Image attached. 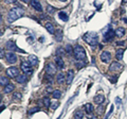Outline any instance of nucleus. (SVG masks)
Returning a JSON list of instances; mask_svg holds the SVG:
<instances>
[{"instance_id": "f257e3e1", "label": "nucleus", "mask_w": 127, "mask_h": 119, "mask_svg": "<svg viewBox=\"0 0 127 119\" xmlns=\"http://www.w3.org/2000/svg\"><path fill=\"white\" fill-rule=\"evenodd\" d=\"M24 14L23 8H20V6H15V8H12L8 13V21L9 22H14L17 19H19L20 17H22Z\"/></svg>"}, {"instance_id": "f03ea898", "label": "nucleus", "mask_w": 127, "mask_h": 119, "mask_svg": "<svg viewBox=\"0 0 127 119\" xmlns=\"http://www.w3.org/2000/svg\"><path fill=\"white\" fill-rule=\"evenodd\" d=\"M83 40H84L89 46L93 47V46H96L98 44V35L96 33H94V32H87L86 34H84Z\"/></svg>"}, {"instance_id": "7ed1b4c3", "label": "nucleus", "mask_w": 127, "mask_h": 119, "mask_svg": "<svg viewBox=\"0 0 127 119\" xmlns=\"http://www.w3.org/2000/svg\"><path fill=\"white\" fill-rule=\"evenodd\" d=\"M73 54H74V57L76 59V61H86V57H87L85 49L81 45H75L74 46V48H73Z\"/></svg>"}, {"instance_id": "20e7f679", "label": "nucleus", "mask_w": 127, "mask_h": 119, "mask_svg": "<svg viewBox=\"0 0 127 119\" xmlns=\"http://www.w3.org/2000/svg\"><path fill=\"white\" fill-rule=\"evenodd\" d=\"M5 48L9 51H11V52H12V51H18V52H21V53H25L24 50H22V49H20V48H18L15 41H12V40H10V41L6 43Z\"/></svg>"}, {"instance_id": "39448f33", "label": "nucleus", "mask_w": 127, "mask_h": 119, "mask_svg": "<svg viewBox=\"0 0 127 119\" xmlns=\"http://www.w3.org/2000/svg\"><path fill=\"white\" fill-rule=\"evenodd\" d=\"M20 68L25 76H31L33 73V69H32V66L30 65L29 62H22L20 65Z\"/></svg>"}, {"instance_id": "423d86ee", "label": "nucleus", "mask_w": 127, "mask_h": 119, "mask_svg": "<svg viewBox=\"0 0 127 119\" xmlns=\"http://www.w3.org/2000/svg\"><path fill=\"white\" fill-rule=\"evenodd\" d=\"M6 75H8V77H10V78H16L17 76H19V70L17 67H9L8 69H6Z\"/></svg>"}, {"instance_id": "0eeeda50", "label": "nucleus", "mask_w": 127, "mask_h": 119, "mask_svg": "<svg viewBox=\"0 0 127 119\" xmlns=\"http://www.w3.org/2000/svg\"><path fill=\"white\" fill-rule=\"evenodd\" d=\"M101 61L103 63H105V64L110 63L111 62V53L109 52V51H107V50L103 51L102 54H101Z\"/></svg>"}, {"instance_id": "6e6552de", "label": "nucleus", "mask_w": 127, "mask_h": 119, "mask_svg": "<svg viewBox=\"0 0 127 119\" xmlns=\"http://www.w3.org/2000/svg\"><path fill=\"white\" fill-rule=\"evenodd\" d=\"M5 59H6V62L10 63V64H15L17 62L18 57L16 55V53L14 52H8L5 54Z\"/></svg>"}, {"instance_id": "1a4fd4ad", "label": "nucleus", "mask_w": 127, "mask_h": 119, "mask_svg": "<svg viewBox=\"0 0 127 119\" xmlns=\"http://www.w3.org/2000/svg\"><path fill=\"white\" fill-rule=\"evenodd\" d=\"M123 68V65L119 62H112L110 64V67H109V70L111 72H116V71H121Z\"/></svg>"}, {"instance_id": "9d476101", "label": "nucleus", "mask_w": 127, "mask_h": 119, "mask_svg": "<svg viewBox=\"0 0 127 119\" xmlns=\"http://www.w3.org/2000/svg\"><path fill=\"white\" fill-rule=\"evenodd\" d=\"M56 69H57V66L54 65L53 63H49L46 66V72L48 73V75H50V76L55 75V73H56Z\"/></svg>"}, {"instance_id": "9b49d317", "label": "nucleus", "mask_w": 127, "mask_h": 119, "mask_svg": "<svg viewBox=\"0 0 127 119\" xmlns=\"http://www.w3.org/2000/svg\"><path fill=\"white\" fill-rule=\"evenodd\" d=\"M114 31L112 30V29H109L106 33L104 34V41L105 43H107V41H111L113 40V37H114Z\"/></svg>"}, {"instance_id": "f8f14e48", "label": "nucleus", "mask_w": 127, "mask_h": 119, "mask_svg": "<svg viewBox=\"0 0 127 119\" xmlns=\"http://www.w3.org/2000/svg\"><path fill=\"white\" fill-rule=\"evenodd\" d=\"M84 108H85V112L87 113V115H88V118L89 117H93L92 116V113H93V111H94V108H93V105H92L91 103H86L85 105H84Z\"/></svg>"}, {"instance_id": "ddd939ff", "label": "nucleus", "mask_w": 127, "mask_h": 119, "mask_svg": "<svg viewBox=\"0 0 127 119\" xmlns=\"http://www.w3.org/2000/svg\"><path fill=\"white\" fill-rule=\"evenodd\" d=\"M73 78H74V71L72 69H69L68 72H67V77H66V82L67 84L70 85L73 81Z\"/></svg>"}, {"instance_id": "4468645a", "label": "nucleus", "mask_w": 127, "mask_h": 119, "mask_svg": "<svg viewBox=\"0 0 127 119\" xmlns=\"http://www.w3.org/2000/svg\"><path fill=\"white\" fill-rule=\"evenodd\" d=\"M93 102H94L95 104H97V105L103 104L104 102H105V96L104 95H96L93 98Z\"/></svg>"}, {"instance_id": "2eb2a0df", "label": "nucleus", "mask_w": 127, "mask_h": 119, "mask_svg": "<svg viewBox=\"0 0 127 119\" xmlns=\"http://www.w3.org/2000/svg\"><path fill=\"white\" fill-rule=\"evenodd\" d=\"M31 5L38 12H42V6H41V3L38 1V0H32L31 1Z\"/></svg>"}, {"instance_id": "dca6fc26", "label": "nucleus", "mask_w": 127, "mask_h": 119, "mask_svg": "<svg viewBox=\"0 0 127 119\" xmlns=\"http://www.w3.org/2000/svg\"><path fill=\"white\" fill-rule=\"evenodd\" d=\"M55 65L57 66V68L58 69H64V67H65V63H64L63 57L55 56Z\"/></svg>"}, {"instance_id": "f3484780", "label": "nucleus", "mask_w": 127, "mask_h": 119, "mask_svg": "<svg viewBox=\"0 0 127 119\" xmlns=\"http://www.w3.org/2000/svg\"><path fill=\"white\" fill-rule=\"evenodd\" d=\"M28 62L30 63L31 66H37L38 65V59L36 55H29Z\"/></svg>"}, {"instance_id": "a211bd4d", "label": "nucleus", "mask_w": 127, "mask_h": 119, "mask_svg": "<svg viewBox=\"0 0 127 119\" xmlns=\"http://www.w3.org/2000/svg\"><path fill=\"white\" fill-rule=\"evenodd\" d=\"M15 79H16V82L19 83V84H23V83H25L27 82V80H28L25 75H19V76L16 77Z\"/></svg>"}, {"instance_id": "6ab92c4d", "label": "nucleus", "mask_w": 127, "mask_h": 119, "mask_svg": "<svg viewBox=\"0 0 127 119\" xmlns=\"http://www.w3.org/2000/svg\"><path fill=\"white\" fill-rule=\"evenodd\" d=\"M84 116H85L84 111H82V110H76L75 113H74V115H73V118H74V119H84Z\"/></svg>"}, {"instance_id": "aec40b11", "label": "nucleus", "mask_w": 127, "mask_h": 119, "mask_svg": "<svg viewBox=\"0 0 127 119\" xmlns=\"http://www.w3.org/2000/svg\"><path fill=\"white\" fill-rule=\"evenodd\" d=\"M44 28L47 29V31L49 32L50 34H54V33H55V29H54V26L51 24V22H46V25H44Z\"/></svg>"}, {"instance_id": "412c9836", "label": "nucleus", "mask_w": 127, "mask_h": 119, "mask_svg": "<svg viewBox=\"0 0 127 119\" xmlns=\"http://www.w3.org/2000/svg\"><path fill=\"white\" fill-rule=\"evenodd\" d=\"M114 33H116V37L121 38V37H123L124 35H125V29H124V28H122V27H120V28H117V29H116Z\"/></svg>"}, {"instance_id": "4be33fe9", "label": "nucleus", "mask_w": 127, "mask_h": 119, "mask_svg": "<svg viewBox=\"0 0 127 119\" xmlns=\"http://www.w3.org/2000/svg\"><path fill=\"white\" fill-rule=\"evenodd\" d=\"M56 81L58 84H64L66 82V76L64 73H58L56 77Z\"/></svg>"}, {"instance_id": "5701e85b", "label": "nucleus", "mask_w": 127, "mask_h": 119, "mask_svg": "<svg viewBox=\"0 0 127 119\" xmlns=\"http://www.w3.org/2000/svg\"><path fill=\"white\" fill-rule=\"evenodd\" d=\"M14 88H15V86L10 83V84L4 86V88H3V93H4V94H10V93H12L13 91H14Z\"/></svg>"}, {"instance_id": "b1692460", "label": "nucleus", "mask_w": 127, "mask_h": 119, "mask_svg": "<svg viewBox=\"0 0 127 119\" xmlns=\"http://www.w3.org/2000/svg\"><path fill=\"white\" fill-rule=\"evenodd\" d=\"M58 17H59L60 20H63V21H68V19H69L68 14H67L66 12H64V11H60L58 13Z\"/></svg>"}, {"instance_id": "393cba45", "label": "nucleus", "mask_w": 127, "mask_h": 119, "mask_svg": "<svg viewBox=\"0 0 127 119\" xmlns=\"http://www.w3.org/2000/svg\"><path fill=\"white\" fill-rule=\"evenodd\" d=\"M124 55V49H117L116 52V59L117 61H122Z\"/></svg>"}, {"instance_id": "a878e982", "label": "nucleus", "mask_w": 127, "mask_h": 119, "mask_svg": "<svg viewBox=\"0 0 127 119\" xmlns=\"http://www.w3.org/2000/svg\"><path fill=\"white\" fill-rule=\"evenodd\" d=\"M8 84H10V82H9V79H8V77H0V85L6 86Z\"/></svg>"}, {"instance_id": "bb28decb", "label": "nucleus", "mask_w": 127, "mask_h": 119, "mask_svg": "<svg viewBox=\"0 0 127 119\" xmlns=\"http://www.w3.org/2000/svg\"><path fill=\"white\" fill-rule=\"evenodd\" d=\"M52 96L54 99H59L62 97V92H60L59 89H55V91L52 92Z\"/></svg>"}, {"instance_id": "cd10ccee", "label": "nucleus", "mask_w": 127, "mask_h": 119, "mask_svg": "<svg viewBox=\"0 0 127 119\" xmlns=\"http://www.w3.org/2000/svg\"><path fill=\"white\" fill-rule=\"evenodd\" d=\"M85 65H86V61H76L75 62V66H76V68H78V69L85 67Z\"/></svg>"}, {"instance_id": "c85d7f7f", "label": "nucleus", "mask_w": 127, "mask_h": 119, "mask_svg": "<svg viewBox=\"0 0 127 119\" xmlns=\"http://www.w3.org/2000/svg\"><path fill=\"white\" fill-rule=\"evenodd\" d=\"M42 102H43V105H44V106H47V107H49L51 105V100H50L49 97H43Z\"/></svg>"}, {"instance_id": "c756f323", "label": "nucleus", "mask_w": 127, "mask_h": 119, "mask_svg": "<svg viewBox=\"0 0 127 119\" xmlns=\"http://www.w3.org/2000/svg\"><path fill=\"white\" fill-rule=\"evenodd\" d=\"M65 51H66V50L64 49V48H62V47L58 48V49H57V51H56V56H60V57H62L64 54H65Z\"/></svg>"}, {"instance_id": "7c9ffc66", "label": "nucleus", "mask_w": 127, "mask_h": 119, "mask_svg": "<svg viewBox=\"0 0 127 119\" xmlns=\"http://www.w3.org/2000/svg\"><path fill=\"white\" fill-rule=\"evenodd\" d=\"M62 36H63V31L62 30H58L56 32V40H58V41H60L62 40Z\"/></svg>"}, {"instance_id": "2f4dec72", "label": "nucleus", "mask_w": 127, "mask_h": 119, "mask_svg": "<svg viewBox=\"0 0 127 119\" xmlns=\"http://www.w3.org/2000/svg\"><path fill=\"white\" fill-rule=\"evenodd\" d=\"M39 110H40L39 106H35V107H33V108H31V110L29 111V115H32V114L36 113V112H38Z\"/></svg>"}, {"instance_id": "473e14b6", "label": "nucleus", "mask_w": 127, "mask_h": 119, "mask_svg": "<svg viewBox=\"0 0 127 119\" xmlns=\"http://www.w3.org/2000/svg\"><path fill=\"white\" fill-rule=\"evenodd\" d=\"M50 106H51V108H52V110H56V108L59 106V102H56V101H55V102H52Z\"/></svg>"}, {"instance_id": "72a5a7b5", "label": "nucleus", "mask_w": 127, "mask_h": 119, "mask_svg": "<svg viewBox=\"0 0 127 119\" xmlns=\"http://www.w3.org/2000/svg\"><path fill=\"white\" fill-rule=\"evenodd\" d=\"M66 50H67V53H69V54H70V53L72 52V47L70 46V45H68V46L66 47Z\"/></svg>"}, {"instance_id": "f704fd0d", "label": "nucleus", "mask_w": 127, "mask_h": 119, "mask_svg": "<svg viewBox=\"0 0 127 119\" xmlns=\"http://www.w3.org/2000/svg\"><path fill=\"white\" fill-rule=\"evenodd\" d=\"M5 56V52L3 49H0V59H3Z\"/></svg>"}, {"instance_id": "c9c22d12", "label": "nucleus", "mask_w": 127, "mask_h": 119, "mask_svg": "<svg viewBox=\"0 0 127 119\" xmlns=\"http://www.w3.org/2000/svg\"><path fill=\"white\" fill-rule=\"evenodd\" d=\"M17 0H4L5 3H8V4H11V3H15Z\"/></svg>"}, {"instance_id": "e433bc0d", "label": "nucleus", "mask_w": 127, "mask_h": 119, "mask_svg": "<svg viewBox=\"0 0 127 119\" xmlns=\"http://www.w3.org/2000/svg\"><path fill=\"white\" fill-rule=\"evenodd\" d=\"M14 98H16V99H21V94H19V93H15Z\"/></svg>"}, {"instance_id": "4c0bfd02", "label": "nucleus", "mask_w": 127, "mask_h": 119, "mask_svg": "<svg viewBox=\"0 0 127 119\" xmlns=\"http://www.w3.org/2000/svg\"><path fill=\"white\" fill-rule=\"evenodd\" d=\"M103 110H104V106L101 104V106L98 107V110H97V111H98V113H100V114H103V112H104Z\"/></svg>"}, {"instance_id": "58836bf2", "label": "nucleus", "mask_w": 127, "mask_h": 119, "mask_svg": "<svg viewBox=\"0 0 127 119\" xmlns=\"http://www.w3.org/2000/svg\"><path fill=\"white\" fill-rule=\"evenodd\" d=\"M47 8H48V12H49V13H53L54 12V10H53V8L51 5H48Z\"/></svg>"}, {"instance_id": "ea45409f", "label": "nucleus", "mask_w": 127, "mask_h": 119, "mask_svg": "<svg viewBox=\"0 0 127 119\" xmlns=\"http://www.w3.org/2000/svg\"><path fill=\"white\" fill-rule=\"evenodd\" d=\"M4 108H5L4 105H1V106H0V113H1V112H2L3 110H4Z\"/></svg>"}, {"instance_id": "a19ab883", "label": "nucleus", "mask_w": 127, "mask_h": 119, "mask_svg": "<svg viewBox=\"0 0 127 119\" xmlns=\"http://www.w3.org/2000/svg\"><path fill=\"white\" fill-rule=\"evenodd\" d=\"M116 44L119 45V46H123V45H124V41H117Z\"/></svg>"}, {"instance_id": "79ce46f5", "label": "nucleus", "mask_w": 127, "mask_h": 119, "mask_svg": "<svg viewBox=\"0 0 127 119\" xmlns=\"http://www.w3.org/2000/svg\"><path fill=\"white\" fill-rule=\"evenodd\" d=\"M22 1H23L24 3H31L32 0H22Z\"/></svg>"}, {"instance_id": "37998d69", "label": "nucleus", "mask_w": 127, "mask_h": 119, "mask_svg": "<svg viewBox=\"0 0 127 119\" xmlns=\"http://www.w3.org/2000/svg\"><path fill=\"white\" fill-rule=\"evenodd\" d=\"M120 98H116V104H120Z\"/></svg>"}, {"instance_id": "c03bdc74", "label": "nucleus", "mask_w": 127, "mask_h": 119, "mask_svg": "<svg viewBox=\"0 0 127 119\" xmlns=\"http://www.w3.org/2000/svg\"><path fill=\"white\" fill-rule=\"evenodd\" d=\"M2 22V16H1V14H0V24Z\"/></svg>"}, {"instance_id": "a18cd8bd", "label": "nucleus", "mask_w": 127, "mask_h": 119, "mask_svg": "<svg viewBox=\"0 0 127 119\" xmlns=\"http://www.w3.org/2000/svg\"><path fill=\"white\" fill-rule=\"evenodd\" d=\"M58 1H60V2H66V1H68V0H58Z\"/></svg>"}, {"instance_id": "49530a36", "label": "nucleus", "mask_w": 127, "mask_h": 119, "mask_svg": "<svg viewBox=\"0 0 127 119\" xmlns=\"http://www.w3.org/2000/svg\"><path fill=\"white\" fill-rule=\"evenodd\" d=\"M91 119H98V118H97V117H96V116H93V117H92V118H91Z\"/></svg>"}, {"instance_id": "de8ad7c7", "label": "nucleus", "mask_w": 127, "mask_h": 119, "mask_svg": "<svg viewBox=\"0 0 127 119\" xmlns=\"http://www.w3.org/2000/svg\"><path fill=\"white\" fill-rule=\"evenodd\" d=\"M1 100H2V96L0 95V102H1Z\"/></svg>"}, {"instance_id": "09e8293b", "label": "nucleus", "mask_w": 127, "mask_h": 119, "mask_svg": "<svg viewBox=\"0 0 127 119\" xmlns=\"http://www.w3.org/2000/svg\"><path fill=\"white\" fill-rule=\"evenodd\" d=\"M124 2H125V3H127V0H124Z\"/></svg>"}, {"instance_id": "8fccbe9b", "label": "nucleus", "mask_w": 127, "mask_h": 119, "mask_svg": "<svg viewBox=\"0 0 127 119\" xmlns=\"http://www.w3.org/2000/svg\"><path fill=\"white\" fill-rule=\"evenodd\" d=\"M1 33H2V32H1V31H0V35H2V34H1Z\"/></svg>"}]
</instances>
